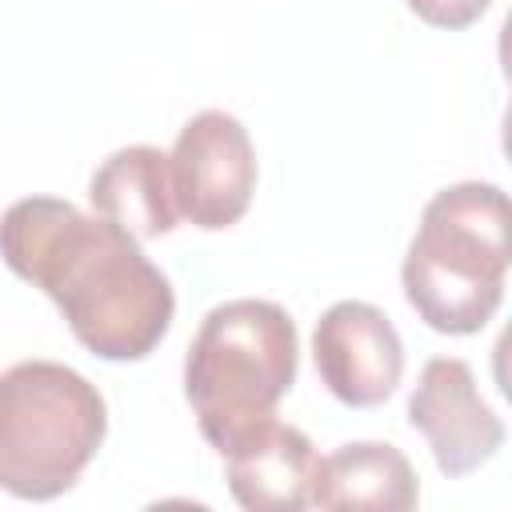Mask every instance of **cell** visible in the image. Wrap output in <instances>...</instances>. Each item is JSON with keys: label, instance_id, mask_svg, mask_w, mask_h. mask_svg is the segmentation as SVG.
Masks as SVG:
<instances>
[{"label": "cell", "instance_id": "3957f363", "mask_svg": "<svg viewBox=\"0 0 512 512\" xmlns=\"http://www.w3.org/2000/svg\"><path fill=\"white\" fill-rule=\"evenodd\" d=\"M300 340L292 316L256 296L216 304L184 356V396L204 440L224 452L244 428L276 416L296 384Z\"/></svg>", "mask_w": 512, "mask_h": 512}, {"label": "cell", "instance_id": "8fae6325", "mask_svg": "<svg viewBox=\"0 0 512 512\" xmlns=\"http://www.w3.org/2000/svg\"><path fill=\"white\" fill-rule=\"evenodd\" d=\"M404 4L432 28H468L492 8V0H404Z\"/></svg>", "mask_w": 512, "mask_h": 512}, {"label": "cell", "instance_id": "5b68a950", "mask_svg": "<svg viewBox=\"0 0 512 512\" xmlns=\"http://www.w3.org/2000/svg\"><path fill=\"white\" fill-rule=\"evenodd\" d=\"M168 176L180 220L204 232L232 228L256 192V148L248 128L220 108L196 112L168 152Z\"/></svg>", "mask_w": 512, "mask_h": 512}, {"label": "cell", "instance_id": "6da1fadb", "mask_svg": "<svg viewBox=\"0 0 512 512\" xmlns=\"http://www.w3.org/2000/svg\"><path fill=\"white\" fill-rule=\"evenodd\" d=\"M4 264L36 284L100 360H144L168 332L176 296L140 240L56 196H24L0 216Z\"/></svg>", "mask_w": 512, "mask_h": 512}, {"label": "cell", "instance_id": "8992f818", "mask_svg": "<svg viewBox=\"0 0 512 512\" xmlns=\"http://www.w3.org/2000/svg\"><path fill=\"white\" fill-rule=\"evenodd\" d=\"M408 424L428 440L444 476H468L504 448V420L476 388L468 360L432 356L408 396Z\"/></svg>", "mask_w": 512, "mask_h": 512}, {"label": "cell", "instance_id": "9c48e42d", "mask_svg": "<svg viewBox=\"0 0 512 512\" xmlns=\"http://www.w3.org/2000/svg\"><path fill=\"white\" fill-rule=\"evenodd\" d=\"M308 504L328 512H408L420 504V476L396 444L356 440L316 460Z\"/></svg>", "mask_w": 512, "mask_h": 512}, {"label": "cell", "instance_id": "52a82bcc", "mask_svg": "<svg viewBox=\"0 0 512 512\" xmlns=\"http://www.w3.org/2000/svg\"><path fill=\"white\" fill-rule=\"evenodd\" d=\"M312 364L324 388L348 408L384 404L404 376L396 324L368 300H336L312 332Z\"/></svg>", "mask_w": 512, "mask_h": 512}, {"label": "cell", "instance_id": "277c9868", "mask_svg": "<svg viewBox=\"0 0 512 512\" xmlns=\"http://www.w3.org/2000/svg\"><path fill=\"white\" fill-rule=\"evenodd\" d=\"M108 408L92 380L56 360L0 372V488L16 500H56L96 460Z\"/></svg>", "mask_w": 512, "mask_h": 512}, {"label": "cell", "instance_id": "30bf717a", "mask_svg": "<svg viewBox=\"0 0 512 512\" xmlns=\"http://www.w3.org/2000/svg\"><path fill=\"white\" fill-rule=\"evenodd\" d=\"M88 200L96 216L120 224L136 240L168 236L180 224L172 176H168V152L152 144H128L116 148L88 180Z\"/></svg>", "mask_w": 512, "mask_h": 512}, {"label": "cell", "instance_id": "7a4b0ae2", "mask_svg": "<svg viewBox=\"0 0 512 512\" xmlns=\"http://www.w3.org/2000/svg\"><path fill=\"white\" fill-rule=\"evenodd\" d=\"M512 264V208L504 188L460 180L440 188L404 252V296L444 336L480 332L500 300Z\"/></svg>", "mask_w": 512, "mask_h": 512}, {"label": "cell", "instance_id": "ba28073f", "mask_svg": "<svg viewBox=\"0 0 512 512\" xmlns=\"http://www.w3.org/2000/svg\"><path fill=\"white\" fill-rule=\"evenodd\" d=\"M228 492L248 512H300L312 500V476L320 452L312 440L276 416L244 428L224 452Z\"/></svg>", "mask_w": 512, "mask_h": 512}]
</instances>
